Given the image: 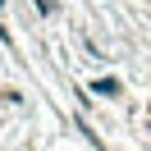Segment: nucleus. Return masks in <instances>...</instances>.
Returning <instances> with one entry per match:
<instances>
[{"label": "nucleus", "mask_w": 151, "mask_h": 151, "mask_svg": "<svg viewBox=\"0 0 151 151\" xmlns=\"http://www.w3.org/2000/svg\"><path fill=\"white\" fill-rule=\"evenodd\" d=\"M96 92H101V96H114V92H119V83H114V78H101V83H96Z\"/></svg>", "instance_id": "nucleus-1"}]
</instances>
